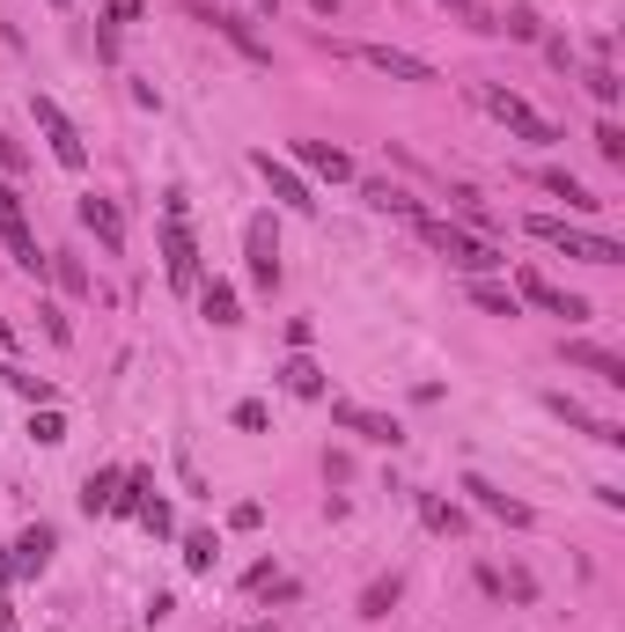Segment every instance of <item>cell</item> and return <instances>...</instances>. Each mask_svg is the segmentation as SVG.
I'll use <instances>...</instances> for the list:
<instances>
[{"label": "cell", "instance_id": "9", "mask_svg": "<svg viewBox=\"0 0 625 632\" xmlns=\"http://www.w3.org/2000/svg\"><path fill=\"white\" fill-rule=\"evenodd\" d=\"M515 294H523V302H537V309H553V316H567V324H589V302H581V294H567L559 280H545L537 266L515 272Z\"/></svg>", "mask_w": 625, "mask_h": 632}, {"label": "cell", "instance_id": "35", "mask_svg": "<svg viewBox=\"0 0 625 632\" xmlns=\"http://www.w3.org/2000/svg\"><path fill=\"white\" fill-rule=\"evenodd\" d=\"M30 441H45V449H59V441H67V419H59V413L45 405V413L30 419Z\"/></svg>", "mask_w": 625, "mask_h": 632}, {"label": "cell", "instance_id": "16", "mask_svg": "<svg viewBox=\"0 0 625 632\" xmlns=\"http://www.w3.org/2000/svg\"><path fill=\"white\" fill-rule=\"evenodd\" d=\"M464 493H471V500H479V508L493 515V522H507V530H529V522H537V515H529L523 500H507V493L493 486V478H479V471H471V478H464Z\"/></svg>", "mask_w": 625, "mask_h": 632}, {"label": "cell", "instance_id": "38", "mask_svg": "<svg viewBox=\"0 0 625 632\" xmlns=\"http://www.w3.org/2000/svg\"><path fill=\"white\" fill-rule=\"evenodd\" d=\"M596 155H603V162H625V125H618V119L596 125Z\"/></svg>", "mask_w": 625, "mask_h": 632}, {"label": "cell", "instance_id": "1", "mask_svg": "<svg viewBox=\"0 0 625 632\" xmlns=\"http://www.w3.org/2000/svg\"><path fill=\"white\" fill-rule=\"evenodd\" d=\"M0 244H8V266L15 272H30V280H45L52 272V250L37 244V228H30V206H23V192L0 177Z\"/></svg>", "mask_w": 625, "mask_h": 632}, {"label": "cell", "instance_id": "4", "mask_svg": "<svg viewBox=\"0 0 625 632\" xmlns=\"http://www.w3.org/2000/svg\"><path fill=\"white\" fill-rule=\"evenodd\" d=\"M471 103H479L486 119H501L507 133H515V140H529V147H553V140H559V125H553V119H537V111H529V103L515 97V89H493V81H471Z\"/></svg>", "mask_w": 625, "mask_h": 632}, {"label": "cell", "instance_id": "26", "mask_svg": "<svg viewBox=\"0 0 625 632\" xmlns=\"http://www.w3.org/2000/svg\"><path fill=\"white\" fill-rule=\"evenodd\" d=\"M479 588H486V596H515V603H529V596H537V582H529L523 566H507V574H493V566H479Z\"/></svg>", "mask_w": 625, "mask_h": 632}, {"label": "cell", "instance_id": "39", "mask_svg": "<svg viewBox=\"0 0 625 632\" xmlns=\"http://www.w3.org/2000/svg\"><path fill=\"white\" fill-rule=\"evenodd\" d=\"M37 316H45V339H52V346H67V339H74V324L59 316V302H37Z\"/></svg>", "mask_w": 625, "mask_h": 632}, {"label": "cell", "instance_id": "13", "mask_svg": "<svg viewBox=\"0 0 625 632\" xmlns=\"http://www.w3.org/2000/svg\"><path fill=\"white\" fill-rule=\"evenodd\" d=\"M332 427H346V435L376 441V449H398V441H405V427H398L390 413H368V405H346V397L332 405Z\"/></svg>", "mask_w": 625, "mask_h": 632}, {"label": "cell", "instance_id": "6", "mask_svg": "<svg viewBox=\"0 0 625 632\" xmlns=\"http://www.w3.org/2000/svg\"><path fill=\"white\" fill-rule=\"evenodd\" d=\"M30 119H37V133H45V147H52V162H59V170H89V140H81V125H74L59 103L30 97Z\"/></svg>", "mask_w": 625, "mask_h": 632}, {"label": "cell", "instance_id": "18", "mask_svg": "<svg viewBox=\"0 0 625 632\" xmlns=\"http://www.w3.org/2000/svg\"><path fill=\"white\" fill-rule=\"evenodd\" d=\"M529 184H545V192H553V199H567L574 214H596V206H603V199L589 192V184H581L574 170H559V162H545V170H529Z\"/></svg>", "mask_w": 625, "mask_h": 632}, {"label": "cell", "instance_id": "7", "mask_svg": "<svg viewBox=\"0 0 625 632\" xmlns=\"http://www.w3.org/2000/svg\"><path fill=\"white\" fill-rule=\"evenodd\" d=\"M177 8H185L192 23H207V30H214V37H228V45H236L243 59H250V67H272V45H265V37H258V30H250V23H243V15H228L221 0H177Z\"/></svg>", "mask_w": 625, "mask_h": 632}, {"label": "cell", "instance_id": "11", "mask_svg": "<svg viewBox=\"0 0 625 632\" xmlns=\"http://www.w3.org/2000/svg\"><path fill=\"white\" fill-rule=\"evenodd\" d=\"M250 170L272 184V199H280V206H294V214H316V192L288 170V162H280V155H272V147H258V155H250Z\"/></svg>", "mask_w": 625, "mask_h": 632}, {"label": "cell", "instance_id": "37", "mask_svg": "<svg viewBox=\"0 0 625 632\" xmlns=\"http://www.w3.org/2000/svg\"><path fill=\"white\" fill-rule=\"evenodd\" d=\"M133 522H141L147 537H169V530H177V522H169V500H155V493H147V508L133 515Z\"/></svg>", "mask_w": 625, "mask_h": 632}, {"label": "cell", "instance_id": "19", "mask_svg": "<svg viewBox=\"0 0 625 632\" xmlns=\"http://www.w3.org/2000/svg\"><path fill=\"white\" fill-rule=\"evenodd\" d=\"M294 162H302V170H316V177H332V184H346V177H354L346 147H332V140H294Z\"/></svg>", "mask_w": 625, "mask_h": 632}, {"label": "cell", "instance_id": "40", "mask_svg": "<svg viewBox=\"0 0 625 632\" xmlns=\"http://www.w3.org/2000/svg\"><path fill=\"white\" fill-rule=\"evenodd\" d=\"M258 522H265L258 500H236V508H228V530H258Z\"/></svg>", "mask_w": 625, "mask_h": 632}, {"label": "cell", "instance_id": "27", "mask_svg": "<svg viewBox=\"0 0 625 632\" xmlns=\"http://www.w3.org/2000/svg\"><path fill=\"white\" fill-rule=\"evenodd\" d=\"M147 493H155V478H147V471H125V478H119V500H111V515H141V508H147Z\"/></svg>", "mask_w": 625, "mask_h": 632}, {"label": "cell", "instance_id": "33", "mask_svg": "<svg viewBox=\"0 0 625 632\" xmlns=\"http://www.w3.org/2000/svg\"><path fill=\"white\" fill-rule=\"evenodd\" d=\"M471 302L486 316H515V287H493V280H471Z\"/></svg>", "mask_w": 625, "mask_h": 632}, {"label": "cell", "instance_id": "47", "mask_svg": "<svg viewBox=\"0 0 625 632\" xmlns=\"http://www.w3.org/2000/svg\"><path fill=\"white\" fill-rule=\"evenodd\" d=\"M52 8H67V0H52Z\"/></svg>", "mask_w": 625, "mask_h": 632}, {"label": "cell", "instance_id": "31", "mask_svg": "<svg viewBox=\"0 0 625 632\" xmlns=\"http://www.w3.org/2000/svg\"><path fill=\"white\" fill-rule=\"evenodd\" d=\"M442 8H449V15H457V23L486 30V37H501V15H493V8H486V0H442Z\"/></svg>", "mask_w": 625, "mask_h": 632}, {"label": "cell", "instance_id": "3", "mask_svg": "<svg viewBox=\"0 0 625 632\" xmlns=\"http://www.w3.org/2000/svg\"><path fill=\"white\" fill-rule=\"evenodd\" d=\"M420 236H427L434 250H442V258H449V266L457 272H471V280H486V272H501L507 258H501V244H493V236H471V228H457V221H420Z\"/></svg>", "mask_w": 625, "mask_h": 632}, {"label": "cell", "instance_id": "29", "mask_svg": "<svg viewBox=\"0 0 625 632\" xmlns=\"http://www.w3.org/2000/svg\"><path fill=\"white\" fill-rule=\"evenodd\" d=\"M581 89H589V97H596L603 111H611V103H618V89H625V81H618V67H603V59H596V67H581Z\"/></svg>", "mask_w": 625, "mask_h": 632}, {"label": "cell", "instance_id": "36", "mask_svg": "<svg viewBox=\"0 0 625 632\" xmlns=\"http://www.w3.org/2000/svg\"><path fill=\"white\" fill-rule=\"evenodd\" d=\"M125 23H141V0H103V37H119Z\"/></svg>", "mask_w": 625, "mask_h": 632}, {"label": "cell", "instance_id": "24", "mask_svg": "<svg viewBox=\"0 0 625 632\" xmlns=\"http://www.w3.org/2000/svg\"><path fill=\"white\" fill-rule=\"evenodd\" d=\"M398 596H405V574H376V582L361 588V618L376 625V618H390L398 610Z\"/></svg>", "mask_w": 625, "mask_h": 632}, {"label": "cell", "instance_id": "8", "mask_svg": "<svg viewBox=\"0 0 625 632\" xmlns=\"http://www.w3.org/2000/svg\"><path fill=\"white\" fill-rule=\"evenodd\" d=\"M243 258H250V287H280V221L272 214H250V228H243Z\"/></svg>", "mask_w": 625, "mask_h": 632}, {"label": "cell", "instance_id": "32", "mask_svg": "<svg viewBox=\"0 0 625 632\" xmlns=\"http://www.w3.org/2000/svg\"><path fill=\"white\" fill-rule=\"evenodd\" d=\"M52 280H59L67 294H89V287H97V280H89V266H81V258H67V250H52Z\"/></svg>", "mask_w": 625, "mask_h": 632}, {"label": "cell", "instance_id": "12", "mask_svg": "<svg viewBox=\"0 0 625 632\" xmlns=\"http://www.w3.org/2000/svg\"><path fill=\"white\" fill-rule=\"evenodd\" d=\"M354 59H361V67H376V74H390V81H412V89L442 81L427 59H412V52H398V45H354Z\"/></svg>", "mask_w": 625, "mask_h": 632}, {"label": "cell", "instance_id": "42", "mask_svg": "<svg viewBox=\"0 0 625 632\" xmlns=\"http://www.w3.org/2000/svg\"><path fill=\"white\" fill-rule=\"evenodd\" d=\"M236 427H243V435H258V427H265V405H258V397H250V405H236Z\"/></svg>", "mask_w": 625, "mask_h": 632}, {"label": "cell", "instance_id": "23", "mask_svg": "<svg viewBox=\"0 0 625 632\" xmlns=\"http://www.w3.org/2000/svg\"><path fill=\"white\" fill-rule=\"evenodd\" d=\"M199 316H207V324H243L236 287H228V280H199Z\"/></svg>", "mask_w": 625, "mask_h": 632}, {"label": "cell", "instance_id": "17", "mask_svg": "<svg viewBox=\"0 0 625 632\" xmlns=\"http://www.w3.org/2000/svg\"><path fill=\"white\" fill-rule=\"evenodd\" d=\"M567 368H581V375H596L603 390H625V361L611 353V346H589V339H574V346H567Z\"/></svg>", "mask_w": 625, "mask_h": 632}, {"label": "cell", "instance_id": "21", "mask_svg": "<svg viewBox=\"0 0 625 632\" xmlns=\"http://www.w3.org/2000/svg\"><path fill=\"white\" fill-rule=\"evenodd\" d=\"M420 522H427L434 537H464L471 530V515H464L457 500H442V493H420Z\"/></svg>", "mask_w": 625, "mask_h": 632}, {"label": "cell", "instance_id": "34", "mask_svg": "<svg viewBox=\"0 0 625 632\" xmlns=\"http://www.w3.org/2000/svg\"><path fill=\"white\" fill-rule=\"evenodd\" d=\"M0 375H8V390H23L30 405H52V383H45V375H30V368H15V361L0 368Z\"/></svg>", "mask_w": 625, "mask_h": 632}, {"label": "cell", "instance_id": "44", "mask_svg": "<svg viewBox=\"0 0 625 632\" xmlns=\"http://www.w3.org/2000/svg\"><path fill=\"white\" fill-rule=\"evenodd\" d=\"M250 8H258V15H280V0H250Z\"/></svg>", "mask_w": 625, "mask_h": 632}, {"label": "cell", "instance_id": "15", "mask_svg": "<svg viewBox=\"0 0 625 632\" xmlns=\"http://www.w3.org/2000/svg\"><path fill=\"white\" fill-rule=\"evenodd\" d=\"M8 552H15V582H23V574H45L52 552H59V530H52V522H30V530L15 537Z\"/></svg>", "mask_w": 625, "mask_h": 632}, {"label": "cell", "instance_id": "14", "mask_svg": "<svg viewBox=\"0 0 625 632\" xmlns=\"http://www.w3.org/2000/svg\"><path fill=\"white\" fill-rule=\"evenodd\" d=\"M74 214H81V228H89V236H97L111 258L125 250V214H119V206H111L103 192H81V199H74Z\"/></svg>", "mask_w": 625, "mask_h": 632}, {"label": "cell", "instance_id": "10", "mask_svg": "<svg viewBox=\"0 0 625 632\" xmlns=\"http://www.w3.org/2000/svg\"><path fill=\"white\" fill-rule=\"evenodd\" d=\"M545 413H553V419H567L574 435H589L596 449H625V427H618V419H596L589 405H574L567 390H553V397H545Z\"/></svg>", "mask_w": 625, "mask_h": 632}, {"label": "cell", "instance_id": "25", "mask_svg": "<svg viewBox=\"0 0 625 632\" xmlns=\"http://www.w3.org/2000/svg\"><path fill=\"white\" fill-rule=\"evenodd\" d=\"M119 478H125V471H89V478H81V515H111Z\"/></svg>", "mask_w": 625, "mask_h": 632}, {"label": "cell", "instance_id": "28", "mask_svg": "<svg viewBox=\"0 0 625 632\" xmlns=\"http://www.w3.org/2000/svg\"><path fill=\"white\" fill-rule=\"evenodd\" d=\"M501 37H523V45H537V37H545L537 8H523V0H515V8H501Z\"/></svg>", "mask_w": 625, "mask_h": 632}, {"label": "cell", "instance_id": "30", "mask_svg": "<svg viewBox=\"0 0 625 632\" xmlns=\"http://www.w3.org/2000/svg\"><path fill=\"white\" fill-rule=\"evenodd\" d=\"M214 560H221L214 530H192V537H185V574H214Z\"/></svg>", "mask_w": 625, "mask_h": 632}, {"label": "cell", "instance_id": "46", "mask_svg": "<svg viewBox=\"0 0 625 632\" xmlns=\"http://www.w3.org/2000/svg\"><path fill=\"white\" fill-rule=\"evenodd\" d=\"M8 339H15V331H8V316H0V346H8Z\"/></svg>", "mask_w": 625, "mask_h": 632}, {"label": "cell", "instance_id": "20", "mask_svg": "<svg viewBox=\"0 0 625 632\" xmlns=\"http://www.w3.org/2000/svg\"><path fill=\"white\" fill-rule=\"evenodd\" d=\"M368 206H376V214H398V221H412V228H420V221H427V206H420V199L405 192V184H390V177H376V184H368Z\"/></svg>", "mask_w": 625, "mask_h": 632}, {"label": "cell", "instance_id": "41", "mask_svg": "<svg viewBox=\"0 0 625 632\" xmlns=\"http://www.w3.org/2000/svg\"><path fill=\"white\" fill-rule=\"evenodd\" d=\"M23 162H30L23 140H15V133H0V177H8V170H23Z\"/></svg>", "mask_w": 625, "mask_h": 632}, {"label": "cell", "instance_id": "2", "mask_svg": "<svg viewBox=\"0 0 625 632\" xmlns=\"http://www.w3.org/2000/svg\"><path fill=\"white\" fill-rule=\"evenodd\" d=\"M163 280L177 294H199V236L185 221V192L163 199Z\"/></svg>", "mask_w": 625, "mask_h": 632}, {"label": "cell", "instance_id": "22", "mask_svg": "<svg viewBox=\"0 0 625 632\" xmlns=\"http://www.w3.org/2000/svg\"><path fill=\"white\" fill-rule=\"evenodd\" d=\"M280 390H288V397H324V368H316L310 353H288V361H280Z\"/></svg>", "mask_w": 625, "mask_h": 632}, {"label": "cell", "instance_id": "45", "mask_svg": "<svg viewBox=\"0 0 625 632\" xmlns=\"http://www.w3.org/2000/svg\"><path fill=\"white\" fill-rule=\"evenodd\" d=\"M243 632H280V625H272V618H265V625H243Z\"/></svg>", "mask_w": 625, "mask_h": 632}, {"label": "cell", "instance_id": "43", "mask_svg": "<svg viewBox=\"0 0 625 632\" xmlns=\"http://www.w3.org/2000/svg\"><path fill=\"white\" fill-rule=\"evenodd\" d=\"M0 582H15V552H0Z\"/></svg>", "mask_w": 625, "mask_h": 632}, {"label": "cell", "instance_id": "5", "mask_svg": "<svg viewBox=\"0 0 625 632\" xmlns=\"http://www.w3.org/2000/svg\"><path fill=\"white\" fill-rule=\"evenodd\" d=\"M537 244H553L567 250V258H581V266H625V244H611V236H589V228H567L559 214H529L523 221Z\"/></svg>", "mask_w": 625, "mask_h": 632}]
</instances>
